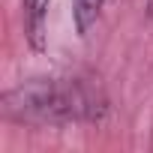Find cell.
<instances>
[{
  "label": "cell",
  "mask_w": 153,
  "mask_h": 153,
  "mask_svg": "<svg viewBox=\"0 0 153 153\" xmlns=\"http://www.w3.org/2000/svg\"><path fill=\"white\" fill-rule=\"evenodd\" d=\"M105 111V93L84 78H30L3 93V114L21 123H96Z\"/></svg>",
  "instance_id": "obj_1"
},
{
  "label": "cell",
  "mask_w": 153,
  "mask_h": 153,
  "mask_svg": "<svg viewBox=\"0 0 153 153\" xmlns=\"http://www.w3.org/2000/svg\"><path fill=\"white\" fill-rule=\"evenodd\" d=\"M51 0H24V33L27 42L39 51L45 45V18H48Z\"/></svg>",
  "instance_id": "obj_2"
},
{
  "label": "cell",
  "mask_w": 153,
  "mask_h": 153,
  "mask_svg": "<svg viewBox=\"0 0 153 153\" xmlns=\"http://www.w3.org/2000/svg\"><path fill=\"white\" fill-rule=\"evenodd\" d=\"M105 3H108V0H75L72 18H75V30H78V36H87L90 33V27L99 21Z\"/></svg>",
  "instance_id": "obj_3"
}]
</instances>
